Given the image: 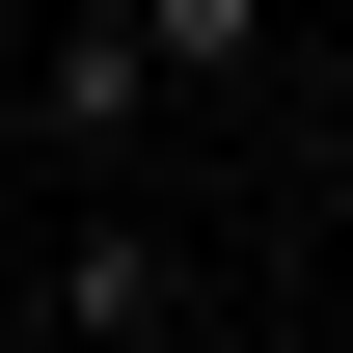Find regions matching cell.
I'll use <instances>...</instances> for the list:
<instances>
[{"label":"cell","instance_id":"1","mask_svg":"<svg viewBox=\"0 0 353 353\" xmlns=\"http://www.w3.org/2000/svg\"><path fill=\"white\" fill-rule=\"evenodd\" d=\"M28 109H54V136H136V109H163L136 0H54V28H28Z\"/></svg>","mask_w":353,"mask_h":353},{"label":"cell","instance_id":"2","mask_svg":"<svg viewBox=\"0 0 353 353\" xmlns=\"http://www.w3.org/2000/svg\"><path fill=\"white\" fill-rule=\"evenodd\" d=\"M136 326H190V272L136 218H82V245H54V353H136Z\"/></svg>","mask_w":353,"mask_h":353},{"label":"cell","instance_id":"5","mask_svg":"<svg viewBox=\"0 0 353 353\" xmlns=\"http://www.w3.org/2000/svg\"><path fill=\"white\" fill-rule=\"evenodd\" d=\"M326 353H353V326H326Z\"/></svg>","mask_w":353,"mask_h":353},{"label":"cell","instance_id":"3","mask_svg":"<svg viewBox=\"0 0 353 353\" xmlns=\"http://www.w3.org/2000/svg\"><path fill=\"white\" fill-rule=\"evenodd\" d=\"M136 54H163V82H272V54H299V0H136Z\"/></svg>","mask_w":353,"mask_h":353},{"label":"cell","instance_id":"4","mask_svg":"<svg viewBox=\"0 0 353 353\" xmlns=\"http://www.w3.org/2000/svg\"><path fill=\"white\" fill-rule=\"evenodd\" d=\"M136 353H245V326H218V299H190V326H136Z\"/></svg>","mask_w":353,"mask_h":353}]
</instances>
